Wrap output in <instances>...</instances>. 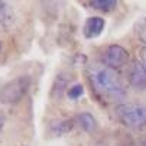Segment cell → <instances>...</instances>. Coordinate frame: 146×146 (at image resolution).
Instances as JSON below:
<instances>
[{"label":"cell","instance_id":"1","mask_svg":"<svg viewBox=\"0 0 146 146\" xmlns=\"http://www.w3.org/2000/svg\"><path fill=\"white\" fill-rule=\"evenodd\" d=\"M87 75L93 87V91L100 100L111 103L123 100L126 96L123 82L120 81L119 74L113 68H109L104 64H96L88 68Z\"/></svg>","mask_w":146,"mask_h":146},{"label":"cell","instance_id":"2","mask_svg":"<svg viewBox=\"0 0 146 146\" xmlns=\"http://www.w3.org/2000/svg\"><path fill=\"white\" fill-rule=\"evenodd\" d=\"M116 117L130 129H142L146 126V107L133 103H121L116 107Z\"/></svg>","mask_w":146,"mask_h":146},{"label":"cell","instance_id":"3","mask_svg":"<svg viewBox=\"0 0 146 146\" xmlns=\"http://www.w3.org/2000/svg\"><path fill=\"white\" fill-rule=\"evenodd\" d=\"M31 84H32V80L29 75H20V77H16V78L7 81L0 88V103L9 104V106L17 104L26 96Z\"/></svg>","mask_w":146,"mask_h":146},{"label":"cell","instance_id":"4","mask_svg":"<svg viewBox=\"0 0 146 146\" xmlns=\"http://www.w3.org/2000/svg\"><path fill=\"white\" fill-rule=\"evenodd\" d=\"M101 61L104 65L109 68H121L127 64L129 61V52L120 45H110L106 48V51L101 55Z\"/></svg>","mask_w":146,"mask_h":146},{"label":"cell","instance_id":"5","mask_svg":"<svg viewBox=\"0 0 146 146\" xmlns=\"http://www.w3.org/2000/svg\"><path fill=\"white\" fill-rule=\"evenodd\" d=\"M129 82L136 90H146V68L140 61H132L129 68Z\"/></svg>","mask_w":146,"mask_h":146},{"label":"cell","instance_id":"6","mask_svg":"<svg viewBox=\"0 0 146 146\" xmlns=\"http://www.w3.org/2000/svg\"><path fill=\"white\" fill-rule=\"evenodd\" d=\"M104 26H106L104 19H101V17H98V16L88 17L87 22H86V25H84V35H86L87 38H90V39H91V38H97V36L103 32Z\"/></svg>","mask_w":146,"mask_h":146},{"label":"cell","instance_id":"7","mask_svg":"<svg viewBox=\"0 0 146 146\" xmlns=\"http://www.w3.org/2000/svg\"><path fill=\"white\" fill-rule=\"evenodd\" d=\"M72 127H74L72 120H58V121H54L51 124V132L55 136H62V135L68 133Z\"/></svg>","mask_w":146,"mask_h":146},{"label":"cell","instance_id":"8","mask_svg":"<svg viewBox=\"0 0 146 146\" xmlns=\"http://www.w3.org/2000/svg\"><path fill=\"white\" fill-rule=\"evenodd\" d=\"M77 119H78V123H80L82 130H86L88 133H93L97 129V121L90 113H81Z\"/></svg>","mask_w":146,"mask_h":146},{"label":"cell","instance_id":"9","mask_svg":"<svg viewBox=\"0 0 146 146\" xmlns=\"http://www.w3.org/2000/svg\"><path fill=\"white\" fill-rule=\"evenodd\" d=\"M13 22V15L6 2H0V25L7 26Z\"/></svg>","mask_w":146,"mask_h":146},{"label":"cell","instance_id":"10","mask_svg":"<svg viewBox=\"0 0 146 146\" xmlns=\"http://www.w3.org/2000/svg\"><path fill=\"white\" fill-rule=\"evenodd\" d=\"M90 5L94 9H98L101 12H110L117 6V2L116 0H93Z\"/></svg>","mask_w":146,"mask_h":146},{"label":"cell","instance_id":"11","mask_svg":"<svg viewBox=\"0 0 146 146\" xmlns=\"http://www.w3.org/2000/svg\"><path fill=\"white\" fill-rule=\"evenodd\" d=\"M136 32H137L139 39L146 45V20H140L136 25Z\"/></svg>","mask_w":146,"mask_h":146},{"label":"cell","instance_id":"12","mask_svg":"<svg viewBox=\"0 0 146 146\" xmlns=\"http://www.w3.org/2000/svg\"><path fill=\"white\" fill-rule=\"evenodd\" d=\"M82 94H84V88H82V86H80V84H77V86H74L68 90V97L72 98V100L80 98Z\"/></svg>","mask_w":146,"mask_h":146},{"label":"cell","instance_id":"13","mask_svg":"<svg viewBox=\"0 0 146 146\" xmlns=\"http://www.w3.org/2000/svg\"><path fill=\"white\" fill-rule=\"evenodd\" d=\"M140 62L143 64V67L146 68V48L140 49Z\"/></svg>","mask_w":146,"mask_h":146},{"label":"cell","instance_id":"14","mask_svg":"<svg viewBox=\"0 0 146 146\" xmlns=\"http://www.w3.org/2000/svg\"><path fill=\"white\" fill-rule=\"evenodd\" d=\"M0 51H2V44H0Z\"/></svg>","mask_w":146,"mask_h":146}]
</instances>
